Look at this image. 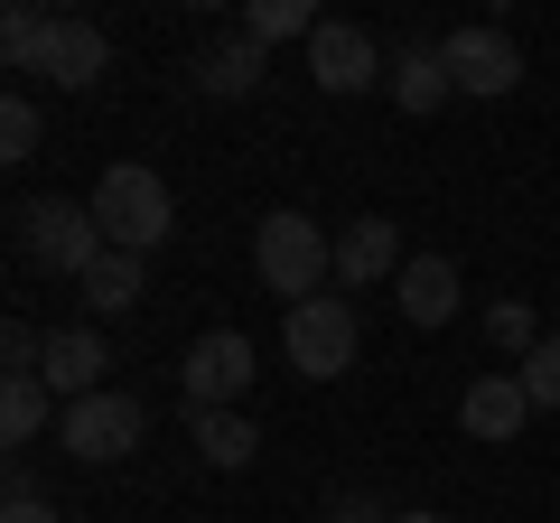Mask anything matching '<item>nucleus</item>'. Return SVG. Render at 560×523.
Instances as JSON below:
<instances>
[{
  "mask_svg": "<svg viewBox=\"0 0 560 523\" xmlns=\"http://www.w3.org/2000/svg\"><path fill=\"white\" fill-rule=\"evenodd\" d=\"M393 523H448V514H393Z\"/></svg>",
  "mask_w": 560,
  "mask_h": 523,
  "instance_id": "bb28decb",
  "label": "nucleus"
},
{
  "mask_svg": "<svg viewBox=\"0 0 560 523\" xmlns=\"http://www.w3.org/2000/svg\"><path fill=\"white\" fill-rule=\"evenodd\" d=\"M75 290H84V309H94V318H131L140 290H150V262H140V253H103Z\"/></svg>",
  "mask_w": 560,
  "mask_h": 523,
  "instance_id": "2eb2a0df",
  "label": "nucleus"
},
{
  "mask_svg": "<svg viewBox=\"0 0 560 523\" xmlns=\"http://www.w3.org/2000/svg\"><path fill=\"white\" fill-rule=\"evenodd\" d=\"M393 290H401V318H411V327H448V318H458V262H448V253H411Z\"/></svg>",
  "mask_w": 560,
  "mask_h": 523,
  "instance_id": "4468645a",
  "label": "nucleus"
},
{
  "mask_svg": "<svg viewBox=\"0 0 560 523\" xmlns=\"http://www.w3.org/2000/svg\"><path fill=\"white\" fill-rule=\"evenodd\" d=\"M253 449H261V430L243 421V411H197V458L206 467L234 477V467H253Z\"/></svg>",
  "mask_w": 560,
  "mask_h": 523,
  "instance_id": "dca6fc26",
  "label": "nucleus"
},
{
  "mask_svg": "<svg viewBox=\"0 0 560 523\" xmlns=\"http://www.w3.org/2000/svg\"><path fill=\"white\" fill-rule=\"evenodd\" d=\"M458 421H467V440L504 449L523 421H533V393H523V374H477V383H467V403H458Z\"/></svg>",
  "mask_w": 560,
  "mask_h": 523,
  "instance_id": "f8f14e48",
  "label": "nucleus"
},
{
  "mask_svg": "<svg viewBox=\"0 0 560 523\" xmlns=\"http://www.w3.org/2000/svg\"><path fill=\"white\" fill-rule=\"evenodd\" d=\"M486 337H495L504 356H533V346L551 337V327H541V318H533V309H523V300H495V309H486Z\"/></svg>",
  "mask_w": 560,
  "mask_h": 523,
  "instance_id": "aec40b11",
  "label": "nucleus"
},
{
  "mask_svg": "<svg viewBox=\"0 0 560 523\" xmlns=\"http://www.w3.org/2000/svg\"><path fill=\"white\" fill-rule=\"evenodd\" d=\"M28 150H38V103L10 94L0 103V160H28Z\"/></svg>",
  "mask_w": 560,
  "mask_h": 523,
  "instance_id": "5701e85b",
  "label": "nucleus"
},
{
  "mask_svg": "<svg viewBox=\"0 0 560 523\" xmlns=\"http://www.w3.org/2000/svg\"><path fill=\"white\" fill-rule=\"evenodd\" d=\"M0 523H66V514L47 496H10V504H0Z\"/></svg>",
  "mask_w": 560,
  "mask_h": 523,
  "instance_id": "393cba45",
  "label": "nucleus"
},
{
  "mask_svg": "<svg viewBox=\"0 0 560 523\" xmlns=\"http://www.w3.org/2000/svg\"><path fill=\"white\" fill-rule=\"evenodd\" d=\"M0 364H10V374H38V364H47V337H38L28 318H10V327H0Z\"/></svg>",
  "mask_w": 560,
  "mask_h": 523,
  "instance_id": "b1692460",
  "label": "nucleus"
},
{
  "mask_svg": "<svg viewBox=\"0 0 560 523\" xmlns=\"http://www.w3.org/2000/svg\"><path fill=\"white\" fill-rule=\"evenodd\" d=\"M327 523H393V514H374V504L355 496V504H337V514H327Z\"/></svg>",
  "mask_w": 560,
  "mask_h": 523,
  "instance_id": "a878e982",
  "label": "nucleus"
},
{
  "mask_svg": "<svg viewBox=\"0 0 560 523\" xmlns=\"http://www.w3.org/2000/svg\"><path fill=\"white\" fill-rule=\"evenodd\" d=\"M38 38H47V10H10V20H0V57L20 66V75L38 66Z\"/></svg>",
  "mask_w": 560,
  "mask_h": 523,
  "instance_id": "4be33fe9",
  "label": "nucleus"
},
{
  "mask_svg": "<svg viewBox=\"0 0 560 523\" xmlns=\"http://www.w3.org/2000/svg\"><path fill=\"white\" fill-rule=\"evenodd\" d=\"M448 94H458V84H448V66H440V47H411V57L393 66V103H401V113H440Z\"/></svg>",
  "mask_w": 560,
  "mask_h": 523,
  "instance_id": "a211bd4d",
  "label": "nucleus"
},
{
  "mask_svg": "<svg viewBox=\"0 0 560 523\" xmlns=\"http://www.w3.org/2000/svg\"><path fill=\"white\" fill-rule=\"evenodd\" d=\"M440 66L458 94H514L523 84V47L504 38V28H458V38H440Z\"/></svg>",
  "mask_w": 560,
  "mask_h": 523,
  "instance_id": "0eeeda50",
  "label": "nucleus"
},
{
  "mask_svg": "<svg viewBox=\"0 0 560 523\" xmlns=\"http://www.w3.org/2000/svg\"><path fill=\"white\" fill-rule=\"evenodd\" d=\"M140 430H150V411H140L131 393H113V383L57 411V449H66V458H84V467H113V458H131V449H140Z\"/></svg>",
  "mask_w": 560,
  "mask_h": 523,
  "instance_id": "39448f33",
  "label": "nucleus"
},
{
  "mask_svg": "<svg viewBox=\"0 0 560 523\" xmlns=\"http://www.w3.org/2000/svg\"><path fill=\"white\" fill-rule=\"evenodd\" d=\"M113 66V47H103V28L94 20H47V38H38V66L28 75H47L57 94H84V84Z\"/></svg>",
  "mask_w": 560,
  "mask_h": 523,
  "instance_id": "1a4fd4ad",
  "label": "nucleus"
},
{
  "mask_svg": "<svg viewBox=\"0 0 560 523\" xmlns=\"http://www.w3.org/2000/svg\"><path fill=\"white\" fill-rule=\"evenodd\" d=\"M47 411H57V393H47L38 374H10V383H0V440H10V449H28V440H38V430H47Z\"/></svg>",
  "mask_w": 560,
  "mask_h": 523,
  "instance_id": "f3484780",
  "label": "nucleus"
},
{
  "mask_svg": "<svg viewBox=\"0 0 560 523\" xmlns=\"http://www.w3.org/2000/svg\"><path fill=\"white\" fill-rule=\"evenodd\" d=\"M253 374H261L253 337H243V327H206V337L187 346V374H178V393H187V411H234L243 393H253Z\"/></svg>",
  "mask_w": 560,
  "mask_h": 523,
  "instance_id": "423d86ee",
  "label": "nucleus"
},
{
  "mask_svg": "<svg viewBox=\"0 0 560 523\" xmlns=\"http://www.w3.org/2000/svg\"><path fill=\"white\" fill-rule=\"evenodd\" d=\"M243 38H261V47L318 38V10H308V0H253V10H243Z\"/></svg>",
  "mask_w": 560,
  "mask_h": 523,
  "instance_id": "6ab92c4d",
  "label": "nucleus"
},
{
  "mask_svg": "<svg viewBox=\"0 0 560 523\" xmlns=\"http://www.w3.org/2000/svg\"><path fill=\"white\" fill-rule=\"evenodd\" d=\"M308 75H318L327 94H374V84H383V47L364 38L355 20H318V38H308Z\"/></svg>",
  "mask_w": 560,
  "mask_h": 523,
  "instance_id": "6e6552de",
  "label": "nucleus"
},
{
  "mask_svg": "<svg viewBox=\"0 0 560 523\" xmlns=\"http://www.w3.org/2000/svg\"><path fill=\"white\" fill-rule=\"evenodd\" d=\"M20 253L38 262V271H57V281H84L113 243H103V224H94V206H75V197H28L20 216Z\"/></svg>",
  "mask_w": 560,
  "mask_h": 523,
  "instance_id": "7ed1b4c3",
  "label": "nucleus"
},
{
  "mask_svg": "<svg viewBox=\"0 0 560 523\" xmlns=\"http://www.w3.org/2000/svg\"><path fill=\"white\" fill-rule=\"evenodd\" d=\"M523 393H533V411H560V327L523 356Z\"/></svg>",
  "mask_w": 560,
  "mask_h": 523,
  "instance_id": "412c9836",
  "label": "nucleus"
},
{
  "mask_svg": "<svg viewBox=\"0 0 560 523\" xmlns=\"http://www.w3.org/2000/svg\"><path fill=\"white\" fill-rule=\"evenodd\" d=\"M261 66H271V47H261V38H243V28H224V38H206V47H197L187 84H197L206 103H243V94L261 84Z\"/></svg>",
  "mask_w": 560,
  "mask_h": 523,
  "instance_id": "9d476101",
  "label": "nucleus"
},
{
  "mask_svg": "<svg viewBox=\"0 0 560 523\" xmlns=\"http://www.w3.org/2000/svg\"><path fill=\"white\" fill-rule=\"evenodd\" d=\"M401 262H411V253H401V224H383V216H355V224L337 234V281H346V290L383 281V271L401 281Z\"/></svg>",
  "mask_w": 560,
  "mask_h": 523,
  "instance_id": "ddd939ff",
  "label": "nucleus"
},
{
  "mask_svg": "<svg viewBox=\"0 0 560 523\" xmlns=\"http://www.w3.org/2000/svg\"><path fill=\"white\" fill-rule=\"evenodd\" d=\"M84 206H94L103 243H113V253H140V262L160 253L168 224H178V206H168V178H160V168H140V160H113V168L94 178V197H84Z\"/></svg>",
  "mask_w": 560,
  "mask_h": 523,
  "instance_id": "f257e3e1",
  "label": "nucleus"
},
{
  "mask_svg": "<svg viewBox=\"0 0 560 523\" xmlns=\"http://www.w3.org/2000/svg\"><path fill=\"white\" fill-rule=\"evenodd\" d=\"M103 374H113V346H103L94 327H47V364H38V383L57 393V403L103 393Z\"/></svg>",
  "mask_w": 560,
  "mask_h": 523,
  "instance_id": "9b49d317",
  "label": "nucleus"
},
{
  "mask_svg": "<svg viewBox=\"0 0 560 523\" xmlns=\"http://www.w3.org/2000/svg\"><path fill=\"white\" fill-rule=\"evenodd\" d=\"M280 356H290V374H308V383L355 374V356H364L355 300H300L290 318H280Z\"/></svg>",
  "mask_w": 560,
  "mask_h": 523,
  "instance_id": "20e7f679",
  "label": "nucleus"
},
{
  "mask_svg": "<svg viewBox=\"0 0 560 523\" xmlns=\"http://www.w3.org/2000/svg\"><path fill=\"white\" fill-rule=\"evenodd\" d=\"M253 271H261L290 309H300V300H327V281H337V243H327L308 216H290V206H280V216L253 224Z\"/></svg>",
  "mask_w": 560,
  "mask_h": 523,
  "instance_id": "f03ea898",
  "label": "nucleus"
}]
</instances>
